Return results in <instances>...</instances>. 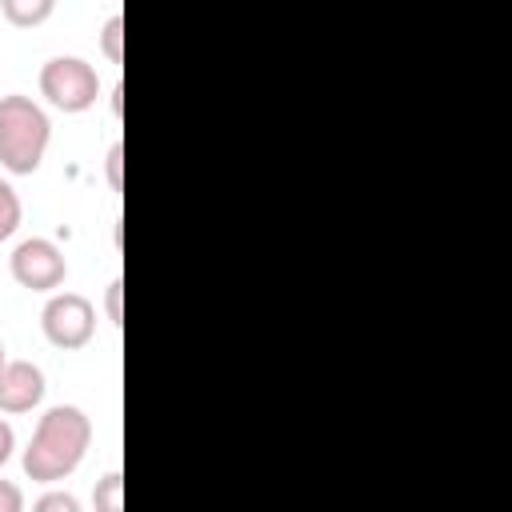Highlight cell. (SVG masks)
<instances>
[{"instance_id":"1","label":"cell","mask_w":512,"mask_h":512,"mask_svg":"<svg viewBox=\"0 0 512 512\" xmlns=\"http://www.w3.org/2000/svg\"><path fill=\"white\" fill-rule=\"evenodd\" d=\"M92 444V420L76 408V404H56L40 416L28 448H24V476L52 484L64 480L68 472H76V464L84 460Z\"/></svg>"},{"instance_id":"2","label":"cell","mask_w":512,"mask_h":512,"mask_svg":"<svg viewBox=\"0 0 512 512\" xmlns=\"http://www.w3.org/2000/svg\"><path fill=\"white\" fill-rule=\"evenodd\" d=\"M52 124L32 96H0V164L16 176H32L48 152Z\"/></svg>"},{"instance_id":"13","label":"cell","mask_w":512,"mask_h":512,"mask_svg":"<svg viewBox=\"0 0 512 512\" xmlns=\"http://www.w3.org/2000/svg\"><path fill=\"white\" fill-rule=\"evenodd\" d=\"M12 448H16V436H12V424H8V420H0V468L8 464V456H12Z\"/></svg>"},{"instance_id":"10","label":"cell","mask_w":512,"mask_h":512,"mask_svg":"<svg viewBox=\"0 0 512 512\" xmlns=\"http://www.w3.org/2000/svg\"><path fill=\"white\" fill-rule=\"evenodd\" d=\"M32 512H80V500L72 492H44L32 504Z\"/></svg>"},{"instance_id":"5","label":"cell","mask_w":512,"mask_h":512,"mask_svg":"<svg viewBox=\"0 0 512 512\" xmlns=\"http://www.w3.org/2000/svg\"><path fill=\"white\" fill-rule=\"evenodd\" d=\"M8 268H12V280L20 288H32V292H52L64 284V252L44 240V236H32V240H20L16 252L8 256Z\"/></svg>"},{"instance_id":"9","label":"cell","mask_w":512,"mask_h":512,"mask_svg":"<svg viewBox=\"0 0 512 512\" xmlns=\"http://www.w3.org/2000/svg\"><path fill=\"white\" fill-rule=\"evenodd\" d=\"M20 216H24V208H20L16 188L8 180H0V240H8L20 228Z\"/></svg>"},{"instance_id":"6","label":"cell","mask_w":512,"mask_h":512,"mask_svg":"<svg viewBox=\"0 0 512 512\" xmlns=\"http://www.w3.org/2000/svg\"><path fill=\"white\" fill-rule=\"evenodd\" d=\"M44 396V372L32 360H8L0 372V412H32Z\"/></svg>"},{"instance_id":"4","label":"cell","mask_w":512,"mask_h":512,"mask_svg":"<svg viewBox=\"0 0 512 512\" xmlns=\"http://www.w3.org/2000/svg\"><path fill=\"white\" fill-rule=\"evenodd\" d=\"M40 328H44L48 344H56L64 352L84 348L96 332V308L80 292H56L40 312Z\"/></svg>"},{"instance_id":"11","label":"cell","mask_w":512,"mask_h":512,"mask_svg":"<svg viewBox=\"0 0 512 512\" xmlns=\"http://www.w3.org/2000/svg\"><path fill=\"white\" fill-rule=\"evenodd\" d=\"M120 36H124V16H108L104 36H100V44H104L108 60H120V56H124V52H120Z\"/></svg>"},{"instance_id":"12","label":"cell","mask_w":512,"mask_h":512,"mask_svg":"<svg viewBox=\"0 0 512 512\" xmlns=\"http://www.w3.org/2000/svg\"><path fill=\"white\" fill-rule=\"evenodd\" d=\"M0 512H24V492L12 480H0Z\"/></svg>"},{"instance_id":"14","label":"cell","mask_w":512,"mask_h":512,"mask_svg":"<svg viewBox=\"0 0 512 512\" xmlns=\"http://www.w3.org/2000/svg\"><path fill=\"white\" fill-rule=\"evenodd\" d=\"M120 156H124V148L112 144V152H108V180H112V188H120Z\"/></svg>"},{"instance_id":"8","label":"cell","mask_w":512,"mask_h":512,"mask_svg":"<svg viewBox=\"0 0 512 512\" xmlns=\"http://www.w3.org/2000/svg\"><path fill=\"white\" fill-rule=\"evenodd\" d=\"M92 508L96 512H124V476L120 472H108L96 480L92 488Z\"/></svg>"},{"instance_id":"17","label":"cell","mask_w":512,"mask_h":512,"mask_svg":"<svg viewBox=\"0 0 512 512\" xmlns=\"http://www.w3.org/2000/svg\"><path fill=\"white\" fill-rule=\"evenodd\" d=\"M4 364H8V360H4V344H0V372H4Z\"/></svg>"},{"instance_id":"3","label":"cell","mask_w":512,"mask_h":512,"mask_svg":"<svg viewBox=\"0 0 512 512\" xmlns=\"http://www.w3.org/2000/svg\"><path fill=\"white\" fill-rule=\"evenodd\" d=\"M40 92L52 108L60 112H84L100 96V76L88 60L80 56H52L40 68Z\"/></svg>"},{"instance_id":"7","label":"cell","mask_w":512,"mask_h":512,"mask_svg":"<svg viewBox=\"0 0 512 512\" xmlns=\"http://www.w3.org/2000/svg\"><path fill=\"white\" fill-rule=\"evenodd\" d=\"M0 12H4L8 24L32 28V24H44V20L52 16V0H4Z\"/></svg>"},{"instance_id":"15","label":"cell","mask_w":512,"mask_h":512,"mask_svg":"<svg viewBox=\"0 0 512 512\" xmlns=\"http://www.w3.org/2000/svg\"><path fill=\"white\" fill-rule=\"evenodd\" d=\"M108 312H112V324H120V280L108 284Z\"/></svg>"},{"instance_id":"16","label":"cell","mask_w":512,"mask_h":512,"mask_svg":"<svg viewBox=\"0 0 512 512\" xmlns=\"http://www.w3.org/2000/svg\"><path fill=\"white\" fill-rule=\"evenodd\" d=\"M120 96H124V88L116 84V88H112V112H116V116H120Z\"/></svg>"}]
</instances>
